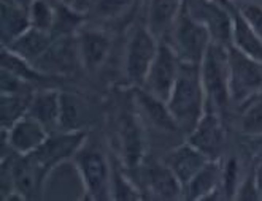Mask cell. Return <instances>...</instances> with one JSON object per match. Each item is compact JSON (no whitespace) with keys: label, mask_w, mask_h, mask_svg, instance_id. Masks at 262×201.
<instances>
[{"label":"cell","mask_w":262,"mask_h":201,"mask_svg":"<svg viewBox=\"0 0 262 201\" xmlns=\"http://www.w3.org/2000/svg\"><path fill=\"white\" fill-rule=\"evenodd\" d=\"M234 199H243V201H254V199L257 201V199H260L259 189H257V184H256V178H254V169L242 178Z\"/></svg>","instance_id":"32"},{"label":"cell","mask_w":262,"mask_h":201,"mask_svg":"<svg viewBox=\"0 0 262 201\" xmlns=\"http://www.w3.org/2000/svg\"><path fill=\"white\" fill-rule=\"evenodd\" d=\"M34 65L48 76L72 73L76 65H81L76 35L72 37L70 34H62L54 37L50 48Z\"/></svg>","instance_id":"12"},{"label":"cell","mask_w":262,"mask_h":201,"mask_svg":"<svg viewBox=\"0 0 262 201\" xmlns=\"http://www.w3.org/2000/svg\"><path fill=\"white\" fill-rule=\"evenodd\" d=\"M30 95H13V94H2L0 95V108H2V129L10 127L11 123L24 117L29 111Z\"/></svg>","instance_id":"26"},{"label":"cell","mask_w":262,"mask_h":201,"mask_svg":"<svg viewBox=\"0 0 262 201\" xmlns=\"http://www.w3.org/2000/svg\"><path fill=\"white\" fill-rule=\"evenodd\" d=\"M229 94L235 108L262 94V64L232 46H229Z\"/></svg>","instance_id":"5"},{"label":"cell","mask_w":262,"mask_h":201,"mask_svg":"<svg viewBox=\"0 0 262 201\" xmlns=\"http://www.w3.org/2000/svg\"><path fill=\"white\" fill-rule=\"evenodd\" d=\"M88 120V110L84 102L78 97L60 92V122L59 130L64 132H76L83 130Z\"/></svg>","instance_id":"24"},{"label":"cell","mask_w":262,"mask_h":201,"mask_svg":"<svg viewBox=\"0 0 262 201\" xmlns=\"http://www.w3.org/2000/svg\"><path fill=\"white\" fill-rule=\"evenodd\" d=\"M10 157L14 192L23 196V199H37L45 195V182L50 169L45 168L32 156H19L14 152H4ZM11 193V195H13Z\"/></svg>","instance_id":"9"},{"label":"cell","mask_w":262,"mask_h":201,"mask_svg":"<svg viewBox=\"0 0 262 201\" xmlns=\"http://www.w3.org/2000/svg\"><path fill=\"white\" fill-rule=\"evenodd\" d=\"M186 141L207 154L210 159H218L226 141L224 117L216 110L207 106L204 116L186 136Z\"/></svg>","instance_id":"13"},{"label":"cell","mask_w":262,"mask_h":201,"mask_svg":"<svg viewBox=\"0 0 262 201\" xmlns=\"http://www.w3.org/2000/svg\"><path fill=\"white\" fill-rule=\"evenodd\" d=\"M2 78H0V94H13V95H30L34 94V84L29 83L14 73L2 68Z\"/></svg>","instance_id":"30"},{"label":"cell","mask_w":262,"mask_h":201,"mask_svg":"<svg viewBox=\"0 0 262 201\" xmlns=\"http://www.w3.org/2000/svg\"><path fill=\"white\" fill-rule=\"evenodd\" d=\"M14 2H16L19 7H23L24 10H27L29 11V8H30V5L34 4V0H14Z\"/></svg>","instance_id":"35"},{"label":"cell","mask_w":262,"mask_h":201,"mask_svg":"<svg viewBox=\"0 0 262 201\" xmlns=\"http://www.w3.org/2000/svg\"><path fill=\"white\" fill-rule=\"evenodd\" d=\"M73 160L80 169L86 190V199H112L113 168L105 154L96 147H86L84 144Z\"/></svg>","instance_id":"6"},{"label":"cell","mask_w":262,"mask_h":201,"mask_svg":"<svg viewBox=\"0 0 262 201\" xmlns=\"http://www.w3.org/2000/svg\"><path fill=\"white\" fill-rule=\"evenodd\" d=\"M2 133L4 149H10V152L19 154V156L34 154L51 135L41 122L29 114L11 123L10 127L2 129Z\"/></svg>","instance_id":"11"},{"label":"cell","mask_w":262,"mask_h":201,"mask_svg":"<svg viewBox=\"0 0 262 201\" xmlns=\"http://www.w3.org/2000/svg\"><path fill=\"white\" fill-rule=\"evenodd\" d=\"M132 97L143 120H148L151 125L162 132H180L165 100L154 97L143 87H134Z\"/></svg>","instance_id":"17"},{"label":"cell","mask_w":262,"mask_h":201,"mask_svg":"<svg viewBox=\"0 0 262 201\" xmlns=\"http://www.w3.org/2000/svg\"><path fill=\"white\" fill-rule=\"evenodd\" d=\"M143 193L140 189L135 187V184L121 171L113 168V182H112V199L118 201H134L143 199Z\"/></svg>","instance_id":"28"},{"label":"cell","mask_w":262,"mask_h":201,"mask_svg":"<svg viewBox=\"0 0 262 201\" xmlns=\"http://www.w3.org/2000/svg\"><path fill=\"white\" fill-rule=\"evenodd\" d=\"M137 0H96L94 10L97 16L105 21L121 19L135 7Z\"/></svg>","instance_id":"29"},{"label":"cell","mask_w":262,"mask_h":201,"mask_svg":"<svg viewBox=\"0 0 262 201\" xmlns=\"http://www.w3.org/2000/svg\"><path fill=\"white\" fill-rule=\"evenodd\" d=\"M237 8L242 13V16L246 19V22L257 34V37L262 40V5L253 2V0H243V4H240Z\"/></svg>","instance_id":"31"},{"label":"cell","mask_w":262,"mask_h":201,"mask_svg":"<svg viewBox=\"0 0 262 201\" xmlns=\"http://www.w3.org/2000/svg\"><path fill=\"white\" fill-rule=\"evenodd\" d=\"M184 0H146V27L161 41L175 26Z\"/></svg>","instance_id":"19"},{"label":"cell","mask_w":262,"mask_h":201,"mask_svg":"<svg viewBox=\"0 0 262 201\" xmlns=\"http://www.w3.org/2000/svg\"><path fill=\"white\" fill-rule=\"evenodd\" d=\"M78 54L81 67L88 71H97L103 67L110 56L112 38L110 35L97 29H84L76 34Z\"/></svg>","instance_id":"14"},{"label":"cell","mask_w":262,"mask_h":201,"mask_svg":"<svg viewBox=\"0 0 262 201\" xmlns=\"http://www.w3.org/2000/svg\"><path fill=\"white\" fill-rule=\"evenodd\" d=\"M254 178H256V184H257V189H259V195L262 199V162L254 168Z\"/></svg>","instance_id":"33"},{"label":"cell","mask_w":262,"mask_h":201,"mask_svg":"<svg viewBox=\"0 0 262 201\" xmlns=\"http://www.w3.org/2000/svg\"><path fill=\"white\" fill-rule=\"evenodd\" d=\"M162 41H167L170 44L183 62L194 65H200L210 44L213 43L207 27L200 24L195 18H192L184 5L170 34Z\"/></svg>","instance_id":"4"},{"label":"cell","mask_w":262,"mask_h":201,"mask_svg":"<svg viewBox=\"0 0 262 201\" xmlns=\"http://www.w3.org/2000/svg\"><path fill=\"white\" fill-rule=\"evenodd\" d=\"M238 110H240V120H238L240 132L246 136L259 138L262 135V94L243 103Z\"/></svg>","instance_id":"25"},{"label":"cell","mask_w":262,"mask_h":201,"mask_svg":"<svg viewBox=\"0 0 262 201\" xmlns=\"http://www.w3.org/2000/svg\"><path fill=\"white\" fill-rule=\"evenodd\" d=\"M183 60L167 41H161L158 56L148 71L143 89L154 97L167 100L178 80Z\"/></svg>","instance_id":"8"},{"label":"cell","mask_w":262,"mask_h":201,"mask_svg":"<svg viewBox=\"0 0 262 201\" xmlns=\"http://www.w3.org/2000/svg\"><path fill=\"white\" fill-rule=\"evenodd\" d=\"M199 68L207 95V106L226 117L232 106L229 94V48L211 43Z\"/></svg>","instance_id":"2"},{"label":"cell","mask_w":262,"mask_h":201,"mask_svg":"<svg viewBox=\"0 0 262 201\" xmlns=\"http://www.w3.org/2000/svg\"><path fill=\"white\" fill-rule=\"evenodd\" d=\"M57 2H60V4L66 5V7H70V8L76 10V11H80V5L84 2V0H57Z\"/></svg>","instance_id":"34"},{"label":"cell","mask_w":262,"mask_h":201,"mask_svg":"<svg viewBox=\"0 0 262 201\" xmlns=\"http://www.w3.org/2000/svg\"><path fill=\"white\" fill-rule=\"evenodd\" d=\"M210 160L211 159L207 154L186 141L168 152L164 159V163L172 169L184 187Z\"/></svg>","instance_id":"16"},{"label":"cell","mask_w":262,"mask_h":201,"mask_svg":"<svg viewBox=\"0 0 262 201\" xmlns=\"http://www.w3.org/2000/svg\"><path fill=\"white\" fill-rule=\"evenodd\" d=\"M259 140H260L259 141V154H260V157H262V135L259 136Z\"/></svg>","instance_id":"36"},{"label":"cell","mask_w":262,"mask_h":201,"mask_svg":"<svg viewBox=\"0 0 262 201\" xmlns=\"http://www.w3.org/2000/svg\"><path fill=\"white\" fill-rule=\"evenodd\" d=\"M86 144V132H64L59 130L48 136L34 154H29L35 160H38L45 168H54L64 162L73 160L80 149Z\"/></svg>","instance_id":"10"},{"label":"cell","mask_w":262,"mask_h":201,"mask_svg":"<svg viewBox=\"0 0 262 201\" xmlns=\"http://www.w3.org/2000/svg\"><path fill=\"white\" fill-rule=\"evenodd\" d=\"M146 190L156 199H183V184L164 162H154L143 171Z\"/></svg>","instance_id":"18"},{"label":"cell","mask_w":262,"mask_h":201,"mask_svg":"<svg viewBox=\"0 0 262 201\" xmlns=\"http://www.w3.org/2000/svg\"><path fill=\"white\" fill-rule=\"evenodd\" d=\"M220 193H223V162L220 159H211L183 187V199H220Z\"/></svg>","instance_id":"15"},{"label":"cell","mask_w":262,"mask_h":201,"mask_svg":"<svg viewBox=\"0 0 262 201\" xmlns=\"http://www.w3.org/2000/svg\"><path fill=\"white\" fill-rule=\"evenodd\" d=\"M116 135L122 166L127 169L142 166L146 154V133L143 119L137 110L134 97H130L129 105H124L119 110Z\"/></svg>","instance_id":"3"},{"label":"cell","mask_w":262,"mask_h":201,"mask_svg":"<svg viewBox=\"0 0 262 201\" xmlns=\"http://www.w3.org/2000/svg\"><path fill=\"white\" fill-rule=\"evenodd\" d=\"M29 21L30 27L51 32L56 22V10L46 0H34L29 8Z\"/></svg>","instance_id":"27"},{"label":"cell","mask_w":262,"mask_h":201,"mask_svg":"<svg viewBox=\"0 0 262 201\" xmlns=\"http://www.w3.org/2000/svg\"><path fill=\"white\" fill-rule=\"evenodd\" d=\"M53 40L54 37L51 32H46V30H40L35 27H29L21 35H18L8 44L2 46V48L30 62V64H35V62L46 53V49L50 48Z\"/></svg>","instance_id":"21"},{"label":"cell","mask_w":262,"mask_h":201,"mask_svg":"<svg viewBox=\"0 0 262 201\" xmlns=\"http://www.w3.org/2000/svg\"><path fill=\"white\" fill-rule=\"evenodd\" d=\"M29 116L50 130V133L59 132L60 122V92L56 89H38L32 94L29 105Z\"/></svg>","instance_id":"20"},{"label":"cell","mask_w":262,"mask_h":201,"mask_svg":"<svg viewBox=\"0 0 262 201\" xmlns=\"http://www.w3.org/2000/svg\"><path fill=\"white\" fill-rule=\"evenodd\" d=\"M0 19H2V46L8 44L30 27L29 11L19 7L14 0H2Z\"/></svg>","instance_id":"23"},{"label":"cell","mask_w":262,"mask_h":201,"mask_svg":"<svg viewBox=\"0 0 262 201\" xmlns=\"http://www.w3.org/2000/svg\"><path fill=\"white\" fill-rule=\"evenodd\" d=\"M165 102L180 132L188 136L207 110V95L199 65L183 62L178 80Z\"/></svg>","instance_id":"1"},{"label":"cell","mask_w":262,"mask_h":201,"mask_svg":"<svg viewBox=\"0 0 262 201\" xmlns=\"http://www.w3.org/2000/svg\"><path fill=\"white\" fill-rule=\"evenodd\" d=\"M159 46L161 40L151 32L146 24L135 27L127 41L124 57L126 80L132 89L143 86L152 62L158 56Z\"/></svg>","instance_id":"7"},{"label":"cell","mask_w":262,"mask_h":201,"mask_svg":"<svg viewBox=\"0 0 262 201\" xmlns=\"http://www.w3.org/2000/svg\"><path fill=\"white\" fill-rule=\"evenodd\" d=\"M230 46L262 64V40L257 37L251 26L246 22L235 5L232 8V40H230Z\"/></svg>","instance_id":"22"},{"label":"cell","mask_w":262,"mask_h":201,"mask_svg":"<svg viewBox=\"0 0 262 201\" xmlns=\"http://www.w3.org/2000/svg\"><path fill=\"white\" fill-rule=\"evenodd\" d=\"M232 2H237V0H232Z\"/></svg>","instance_id":"37"}]
</instances>
